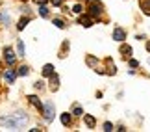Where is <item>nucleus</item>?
Listing matches in <instances>:
<instances>
[{"label":"nucleus","mask_w":150,"mask_h":132,"mask_svg":"<svg viewBox=\"0 0 150 132\" xmlns=\"http://www.w3.org/2000/svg\"><path fill=\"white\" fill-rule=\"evenodd\" d=\"M120 54H122L124 58H130V54H132V49L128 47V45H122V47H120Z\"/></svg>","instance_id":"nucleus-8"},{"label":"nucleus","mask_w":150,"mask_h":132,"mask_svg":"<svg viewBox=\"0 0 150 132\" xmlns=\"http://www.w3.org/2000/svg\"><path fill=\"white\" fill-rule=\"evenodd\" d=\"M82 6H80V4H76V6H74V8H72V11H74V13H82Z\"/></svg>","instance_id":"nucleus-20"},{"label":"nucleus","mask_w":150,"mask_h":132,"mask_svg":"<svg viewBox=\"0 0 150 132\" xmlns=\"http://www.w3.org/2000/svg\"><path fill=\"white\" fill-rule=\"evenodd\" d=\"M54 74V67L52 65H45L43 67V76H52Z\"/></svg>","instance_id":"nucleus-9"},{"label":"nucleus","mask_w":150,"mask_h":132,"mask_svg":"<svg viewBox=\"0 0 150 132\" xmlns=\"http://www.w3.org/2000/svg\"><path fill=\"white\" fill-rule=\"evenodd\" d=\"M15 76H17V73H15V71H6V74H4V78L8 80L9 84H13V82H15Z\"/></svg>","instance_id":"nucleus-7"},{"label":"nucleus","mask_w":150,"mask_h":132,"mask_svg":"<svg viewBox=\"0 0 150 132\" xmlns=\"http://www.w3.org/2000/svg\"><path fill=\"white\" fill-rule=\"evenodd\" d=\"M137 65H139V61H137V60H130V67H137Z\"/></svg>","instance_id":"nucleus-22"},{"label":"nucleus","mask_w":150,"mask_h":132,"mask_svg":"<svg viewBox=\"0 0 150 132\" xmlns=\"http://www.w3.org/2000/svg\"><path fill=\"white\" fill-rule=\"evenodd\" d=\"M28 21H30V19H28V17H24V19H21V21H19V24H17V28H19V30H22V28H26Z\"/></svg>","instance_id":"nucleus-13"},{"label":"nucleus","mask_w":150,"mask_h":132,"mask_svg":"<svg viewBox=\"0 0 150 132\" xmlns=\"http://www.w3.org/2000/svg\"><path fill=\"white\" fill-rule=\"evenodd\" d=\"M45 119H47V121H52V119H54V104H52V102H47V104H45Z\"/></svg>","instance_id":"nucleus-2"},{"label":"nucleus","mask_w":150,"mask_h":132,"mask_svg":"<svg viewBox=\"0 0 150 132\" xmlns=\"http://www.w3.org/2000/svg\"><path fill=\"white\" fill-rule=\"evenodd\" d=\"M61 123L63 125H69V123H71V113H61Z\"/></svg>","instance_id":"nucleus-15"},{"label":"nucleus","mask_w":150,"mask_h":132,"mask_svg":"<svg viewBox=\"0 0 150 132\" xmlns=\"http://www.w3.org/2000/svg\"><path fill=\"white\" fill-rule=\"evenodd\" d=\"M39 13H41V17H48V8L47 6H41V8H39Z\"/></svg>","instance_id":"nucleus-16"},{"label":"nucleus","mask_w":150,"mask_h":132,"mask_svg":"<svg viewBox=\"0 0 150 132\" xmlns=\"http://www.w3.org/2000/svg\"><path fill=\"white\" fill-rule=\"evenodd\" d=\"M102 13V4L100 2H91L89 6V15L91 17H98Z\"/></svg>","instance_id":"nucleus-1"},{"label":"nucleus","mask_w":150,"mask_h":132,"mask_svg":"<svg viewBox=\"0 0 150 132\" xmlns=\"http://www.w3.org/2000/svg\"><path fill=\"white\" fill-rule=\"evenodd\" d=\"M139 6L145 15H150V0H139Z\"/></svg>","instance_id":"nucleus-4"},{"label":"nucleus","mask_w":150,"mask_h":132,"mask_svg":"<svg viewBox=\"0 0 150 132\" xmlns=\"http://www.w3.org/2000/svg\"><path fill=\"white\" fill-rule=\"evenodd\" d=\"M28 99H30V102H32L33 106H37V108H43V104H41V101H39V99H37L35 95H30V97H28Z\"/></svg>","instance_id":"nucleus-11"},{"label":"nucleus","mask_w":150,"mask_h":132,"mask_svg":"<svg viewBox=\"0 0 150 132\" xmlns=\"http://www.w3.org/2000/svg\"><path fill=\"white\" fill-rule=\"evenodd\" d=\"M113 39H115V41H124V39H126V32L122 30V28H115V30H113Z\"/></svg>","instance_id":"nucleus-3"},{"label":"nucleus","mask_w":150,"mask_h":132,"mask_svg":"<svg viewBox=\"0 0 150 132\" xmlns=\"http://www.w3.org/2000/svg\"><path fill=\"white\" fill-rule=\"evenodd\" d=\"M82 113H83L82 108H80V106H74V116H82Z\"/></svg>","instance_id":"nucleus-19"},{"label":"nucleus","mask_w":150,"mask_h":132,"mask_svg":"<svg viewBox=\"0 0 150 132\" xmlns=\"http://www.w3.org/2000/svg\"><path fill=\"white\" fill-rule=\"evenodd\" d=\"M17 73H19L21 76H26V74H28V67H26V65H22V67H21V69H19Z\"/></svg>","instance_id":"nucleus-17"},{"label":"nucleus","mask_w":150,"mask_h":132,"mask_svg":"<svg viewBox=\"0 0 150 132\" xmlns=\"http://www.w3.org/2000/svg\"><path fill=\"white\" fill-rule=\"evenodd\" d=\"M54 24H56L57 28H65V24H63V21H61V19H56V21H54Z\"/></svg>","instance_id":"nucleus-18"},{"label":"nucleus","mask_w":150,"mask_h":132,"mask_svg":"<svg viewBox=\"0 0 150 132\" xmlns=\"http://www.w3.org/2000/svg\"><path fill=\"white\" fill-rule=\"evenodd\" d=\"M104 130H108V132L113 130V125H111V123H104Z\"/></svg>","instance_id":"nucleus-21"},{"label":"nucleus","mask_w":150,"mask_h":132,"mask_svg":"<svg viewBox=\"0 0 150 132\" xmlns=\"http://www.w3.org/2000/svg\"><path fill=\"white\" fill-rule=\"evenodd\" d=\"M57 86H59V78L57 74H52V89H57Z\"/></svg>","instance_id":"nucleus-14"},{"label":"nucleus","mask_w":150,"mask_h":132,"mask_svg":"<svg viewBox=\"0 0 150 132\" xmlns=\"http://www.w3.org/2000/svg\"><path fill=\"white\" fill-rule=\"evenodd\" d=\"M61 2H63V0H52V4H54V6H61Z\"/></svg>","instance_id":"nucleus-23"},{"label":"nucleus","mask_w":150,"mask_h":132,"mask_svg":"<svg viewBox=\"0 0 150 132\" xmlns=\"http://www.w3.org/2000/svg\"><path fill=\"white\" fill-rule=\"evenodd\" d=\"M83 119H85V125H87L89 128H95V123H96V121H95V117H93V116H85Z\"/></svg>","instance_id":"nucleus-10"},{"label":"nucleus","mask_w":150,"mask_h":132,"mask_svg":"<svg viewBox=\"0 0 150 132\" xmlns=\"http://www.w3.org/2000/svg\"><path fill=\"white\" fill-rule=\"evenodd\" d=\"M6 61L11 65V64H15V54H13V50H9V49H6Z\"/></svg>","instance_id":"nucleus-6"},{"label":"nucleus","mask_w":150,"mask_h":132,"mask_svg":"<svg viewBox=\"0 0 150 132\" xmlns=\"http://www.w3.org/2000/svg\"><path fill=\"white\" fill-rule=\"evenodd\" d=\"M17 52H19V56H24V43L22 41H17Z\"/></svg>","instance_id":"nucleus-12"},{"label":"nucleus","mask_w":150,"mask_h":132,"mask_svg":"<svg viewBox=\"0 0 150 132\" xmlns=\"http://www.w3.org/2000/svg\"><path fill=\"white\" fill-rule=\"evenodd\" d=\"M146 50H148V52H150V41L146 43Z\"/></svg>","instance_id":"nucleus-24"},{"label":"nucleus","mask_w":150,"mask_h":132,"mask_svg":"<svg viewBox=\"0 0 150 132\" xmlns=\"http://www.w3.org/2000/svg\"><path fill=\"white\" fill-rule=\"evenodd\" d=\"M78 22H80V24H83L85 28H89L91 24H93V21H91V17H85V15H82V17H80V19H78Z\"/></svg>","instance_id":"nucleus-5"}]
</instances>
